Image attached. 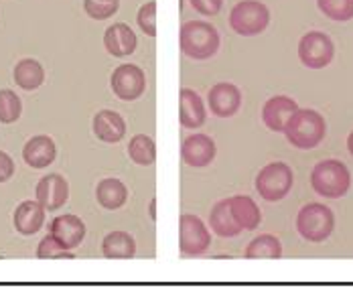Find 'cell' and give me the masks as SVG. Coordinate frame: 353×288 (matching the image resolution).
<instances>
[{
  "label": "cell",
  "instance_id": "obj_1",
  "mask_svg": "<svg viewBox=\"0 0 353 288\" xmlns=\"http://www.w3.org/2000/svg\"><path fill=\"white\" fill-rule=\"evenodd\" d=\"M179 45L187 57L195 61H205L219 49V33L208 21H187L181 27Z\"/></svg>",
  "mask_w": 353,
  "mask_h": 288
},
{
  "label": "cell",
  "instance_id": "obj_2",
  "mask_svg": "<svg viewBox=\"0 0 353 288\" xmlns=\"http://www.w3.org/2000/svg\"><path fill=\"white\" fill-rule=\"evenodd\" d=\"M327 134V122L315 110H296L284 126L286 141L296 148H315Z\"/></svg>",
  "mask_w": 353,
  "mask_h": 288
},
{
  "label": "cell",
  "instance_id": "obj_3",
  "mask_svg": "<svg viewBox=\"0 0 353 288\" xmlns=\"http://www.w3.org/2000/svg\"><path fill=\"white\" fill-rule=\"evenodd\" d=\"M311 185L321 197L339 199L347 195L352 187V173L341 161H335V158L321 161L311 173Z\"/></svg>",
  "mask_w": 353,
  "mask_h": 288
},
{
  "label": "cell",
  "instance_id": "obj_4",
  "mask_svg": "<svg viewBox=\"0 0 353 288\" xmlns=\"http://www.w3.org/2000/svg\"><path fill=\"white\" fill-rule=\"evenodd\" d=\"M333 227H335V216L323 203H309L296 216V229L301 238L313 244L325 242L333 234Z\"/></svg>",
  "mask_w": 353,
  "mask_h": 288
},
{
  "label": "cell",
  "instance_id": "obj_5",
  "mask_svg": "<svg viewBox=\"0 0 353 288\" xmlns=\"http://www.w3.org/2000/svg\"><path fill=\"white\" fill-rule=\"evenodd\" d=\"M270 23V10L260 0H242L230 12V27L242 37L260 35Z\"/></svg>",
  "mask_w": 353,
  "mask_h": 288
},
{
  "label": "cell",
  "instance_id": "obj_6",
  "mask_svg": "<svg viewBox=\"0 0 353 288\" xmlns=\"http://www.w3.org/2000/svg\"><path fill=\"white\" fill-rule=\"evenodd\" d=\"M294 175L286 163H270L256 177V191L266 201H281L292 189Z\"/></svg>",
  "mask_w": 353,
  "mask_h": 288
},
{
  "label": "cell",
  "instance_id": "obj_7",
  "mask_svg": "<svg viewBox=\"0 0 353 288\" xmlns=\"http://www.w3.org/2000/svg\"><path fill=\"white\" fill-rule=\"evenodd\" d=\"M212 246V236L203 219L193 214L179 217V248L185 256H201Z\"/></svg>",
  "mask_w": 353,
  "mask_h": 288
},
{
  "label": "cell",
  "instance_id": "obj_8",
  "mask_svg": "<svg viewBox=\"0 0 353 288\" xmlns=\"http://www.w3.org/2000/svg\"><path fill=\"white\" fill-rule=\"evenodd\" d=\"M335 57V45L331 37L311 31L299 41V59L309 70H323L327 68Z\"/></svg>",
  "mask_w": 353,
  "mask_h": 288
},
{
  "label": "cell",
  "instance_id": "obj_9",
  "mask_svg": "<svg viewBox=\"0 0 353 288\" xmlns=\"http://www.w3.org/2000/svg\"><path fill=\"white\" fill-rule=\"evenodd\" d=\"M110 85H112V92L120 100L132 102V100H139L144 94V90H146V75H144V72L139 65H132V63L118 65L112 72Z\"/></svg>",
  "mask_w": 353,
  "mask_h": 288
},
{
  "label": "cell",
  "instance_id": "obj_10",
  "mask_svg": "<svg viewBox=\"0 0 353 288\" xmlns=\"http://www.w3.org/2000/svg\"><path fill=\"white\" fill-rule=\"evenodd\" d=\"M37 201L47 209V212H57L68 203L70 197V185L57 173H51L37 183L35 189Z\"/></svg>",
  "mask_w": 353,
  "mask_h": 288
},
{
  "label": "cell",
  "instance_id": "obj_11",
  "mask_svg": "<svg viewBox=\"0 0 353 288\" xmlns=\"http://www.w3.org/2000/svg\"><path fill=\"white\" fill-rule=\"evenodd\" d=\"M208 102H210L212 114L219 118H232L242 108V92L236 83L219 81L210 90Z\"/></svg>",
  "mask_w": 353,
  "mask_h": 288
},
{
  "label": "cell",
  "instance_id": "obj_12",
  "mask_svg": "<svg viewBox=\"0 0 353 288\" xmlns=\"http://www.w3.org/2000/svg\"><path fill=\"white\" fill-rule=\"evenodd\" d=\"M217 146L213 143L212 136L208 134H191L189 138H185V143L181 146V156L185 161V165L193 167V169H203L208 165H212L215 158Z\"/></svg>",
  "mask_w": 353,
  "mask_h": 288
},
{
  "label": "cell",
  "instance_id": "obj_13",
  "mask_svg": "<svg viewBox=\"0 0 353 288\" xmlns=\"http://www.w3.org/2000/svg\"><path fill=\"white\" fill-rule=\"evenodd\" d=\"M179 120H181V126L189 130L201 128L208 120V112H205V104L201 96L189 88H183L179 92Z\"/></svg>",
  "mask_w": 353,
  "mask_h": 288
},
{
  "label": "cell",
  "instance_id": "obj_14",
  "mask_svg": "<svg viewBox=\"0 0 353 288\" xmlns=\"http://www.w3.org/2000/svg\"><path fill=\"white\" fill-rule=\"evenodd\" d=\"M51 236L57 238V242L65 248V250H73L77 248L83 238H85V223L73 214H65V216L55 217L51 221L49 227Z\"/></svg>",
  "mask_w": 353,
  "mask_h": 288
},
{
  "label": "cell",
  "instance_id": "obj_15",
  "mask_svg": "<svg viewBox=\"0 0 353 288\" xmlns=\"http://www.w3.org/2000/svg\"><path fill=\"white\" fill-rule=\"evenodd\" d=\"M299 110V104L288 98V96H274L270 98L264 108H262V120L266 124V128H270L272 132H284V126L288 124V120L292 118V114Z\"/></svg>",
  "mask_w": 353,
  "mask_h": 288
},
{
  "label": "cell",
  "instance_id": "obj_16",
  "mask_svg": "<svg viewBox=\"0 0 353 288\" xmlns=\"http://www.w3.org/2000/svg\"><path fill=\"white\" fill-rule=\"evenodd\" d=\"M137 45H139V39L134 35V31L124 23H116V25L108 27L104 33V47L114 57L132 55L137 51Z\"/></svg>",
  "mask_w": 353,
  "mask_h": 288
},
{
  "label": "cell",
  "instance_id": "obj_17",
  "mask_svg": "<svg viewBox=\"0 0 353 288\" xmlns=\"http://www.w3.org/2000/svg\"><path fill=\"white\" fill-rule=\"evenodd\" d=\"M55 156H57V146H55L51 136H45V134L33 136L23 148V158L33 169L49 167L55 161Z\"/></svg>",
  "mask_w": 353,
  "mask_h": 288
},
{
  "label": "cell",
  "instance_id": "obj_18",
  "mask_svg": "<svg viewBox=\"0 0 353 288\" xmlns=\"http://www.w3.org/2000/svg\"><path fill=\"white\" fill-rule=\"evenodd\" d=\"M94 132L102 143H120L126 136V122L114 110H102L94 118Z\"/></svg>",
  "mask_w": 353,
  "mask_h": 288
},
{
  "label": "cell",
  "instance_id": "obj_19",
  "mask_svg": "<svg viewBox=\"0 0 353 288\" xmlns=\"http://www.w3.org/2000/svg\"><path fill=\"white\" fill-rule=\"evenodd\" d=\"M45 207L39 201H23L14 209V227L23 236H35L45 223Z\"/></svg>",
  "mask_w": 353,
  "mask_h": 288
},
{
  "label": "cell",
  "instance_id": "obj_20",
  "mask_svg": "<svg viewBox=\"0 0 353 288\" xmlns=\"http://www.w3.org/2000/svg\"><path fill=\"white\" fill-rule=\"evenodd\" d=\"M230 199V209H232V216L238 221V225L242 229H256L262 221V214H260V207L256 205V201L248 195H234V197H228Z\"/></svg>",
  "mask_w": 353,
  "mask_h": 288
},
{
  "label": "cell",
  "instance_id": "obj_21",
  "mask_svg": "<svg viewBox=\"0 0 353 288\" xmlns=\"http://www.w3.org/2000/svg\"><path fill=\"white\" fill-rule=\"evenodd\" d=\"M210 227L219 238H236L242 234V227L232 216L230 199H221L213 205L212 214H210Z\"/></svg>",
  "mask_w": 353,
  "mask_h": 288
},
{
  "label": "cell",
  "instance_id": "obj_22",
  "mask_svg": "<svg viewBox=\"0 0 353 288\" xmlns=\"http://www.w3.org/2000/svg\"><path fill=\"white\" fill-rule=\"evenodd\" d=\"M96 197H98V203L104 209L114 212V209H120L126 203L128 189L120 179H102L96 187Z\"/></svg>",
  "mask_w": 353,
  "mask_h": 288
},
{
  "label": "cell",
  "instance_id": "obj_23",
  "mask_svg": "<svg viewBox=\"0 0 353 288\" xmlns=\"http://www.w3.org/2000/svg\"><path fill=\"white\" fill-rule=\"evenodd\" d=\"M102 252L110 260H130L137 254V242L126 232H112L102 242Z\"/></svg>",
  "mask_w": 353,
  "mask_h": 288
},
{
  "label": "cell",
  "instance_id": "obj_24",
  "mask_svg": "<svg viewBox=\"0 0 353 288\" xmlns=\"http://www.w3.org/2000/svg\"><path fill=\"white\" fill-rule=\"evenodd\" d=\"M283 256V244L276 236L264 234L254 238L246 248L248 260H279Z\"/></svg>",
  "mask_w": 353,
  "mask_h": 288
},
{
  "label": "cell",
  "instance_id": "obj_25",
  "mask_svg": "<svg viewBox=\"0 0 353 288\" xmlns=\"http://www.w3.org/2000/svg\"><path fill=\"white\" fill-rule=\"evenodd\" d=\"M14 81L19 88L31 92L43 85L45 81V70L35 59H23L14 65Z\"/></svg>",
  "mask_w": 353,
  "mask_h": 288
},
{
  "label": "cell",
  "instance_id": "obj_26",
  "mask_svg": "<svg viewBox=\"0 0 353 288\" xmlns=\"http://www.w3.org/2000/svg\"><path fill=\"white\" fill-rule=\"evenodd\" d=\"M128 156L142 167H148L157 161V144L146 134H137L128 143Z\"/></svg>",
  "mask_w": 353,
  "mask_h": 288
},
{
  "label": "cell",
  "instance_id": "obj_27",
  "mask_svg": "<svg viewBox=\"0 0 353 288\" xmlns=\"http://www.w3.org/2000/svg\"><path fill=\"white\" fill-rule=\"evenodd\" d=\"M317 6L331 21L345 23L353 19V0H317Z\"/></svg>",
  "mask_w": 353,
  "mask_h": 288
},
{
  "label": "cell",
  "instance_id": "obj_28",
  "mask_svg": "<svg viewBox=\"0 0 353 288\" xmlns=\"http://www.w3.org/2000/svg\"><path fill=\"white\" fill-rule=\"evenodd\" d=\"M23 104L21 98L12 90H0V122L12 124L21 118Z\"/></svg>",
  "mask_w": 353,
  "mask_h": 288
},
{
  "label": "cell",
  "instance_id": "obj_29",
  "mask_svg": "<svg viewBox=\"0 0 353 288\" xmlns=\"http://www.w3.org/2000/svg\"><path fill=\"white\" fill-rule=\"evenodd\" d=\"M118 8H120V0H83L85 14L96 21H104V19L114 17L118 12Z\"/></svg>",
  "mask_w": 353,
  "mask_h": 288
},
{
  "label": "cell",
  "instance_id": "obj_30",
  "mask_svg": "<svg viewBox=\"0 0 353 288\" xmlns=\"http://www.w3.org/2000/svg\"><path fill=\"white\" fill-rule=\"evenodd\" d=\"M37 256L41 258V260H59V258H63V260H73V254L71 250H65L59 242H57V238L55 236H45L43 240H41V244H39V248H37Z\"/></svg>",
  "mask_w": 353,
  "mask_h": 288
},
{
  "label": "cell",
  "instance_id": "obj_31",
  "mask_svg": "<svg viewBox=\"0 0 353 288\" xmlns=\"http://www.w3.org/2000/svg\"><path fill=\"white\" fill-rule=\"evenodd\" d=\"M137 23H139V27H141V31L144 35L157 37V2L154 0L144 2L139 8Z\"/></svg>",
  "mask_w": 353,
  "mask_h": 288
},
{
  "label": "cell",
  "instance_id": "obj_32",
  "mask_svg": "<svg viewBox=\"0 0 353 288\" xmlns=\"http://www.w3.org/2000/svg\"><path fill=\"white\" fill-rule=\"evenodd\" d=\"M189 2L203 17H215L223 6V0H189Z\"/></svg>",
  "mask_w": 353,
  "mask_h": 288
},
{
  "label": "cell",
  "instance_id": "obj_33",
  "mask_svg": "<svg viewBox=\"0 0 353 288\" xmlns=\"http://www.w3.org/2000/svg\"><path fill=\"white\" fill-rule=\"evenodd\" d=\"M12 175H14V161L4 150H0V183H6Z\"/></svg>",
  "mask_w": 353,
  "mask_h": 288
},
{
  "label": "cell",
  "instance_id": "obj_34",
  "mask_svg": "<svg viewBox=\"0 0 353 288\" xmlns=\"http://www.w3.org/2000/svg\"><path fill=\"white\" fill-rule=\"evenodd\" d=\"M148 214H150V219H152V221H157V199H152V201H150V205H148Z\"/></svg>",
  "mask_w": 353,
  "mask_h": 288
},
{
  "label": "cell",
  "instance_id": "obj_35",
  "mask_svg": "<svg viewBox=\"0 0 353 288\" xmlns=\"http://www.w3.org/2000/svg\"><path fill=\"white\" fill-rule=\"evenodd\" d=\"M347 148H350V154L353 156V132L347 136Z\"/></svg>",
  "mask_w": 353,
  "mask_h": 288
}]
</instances>
